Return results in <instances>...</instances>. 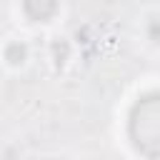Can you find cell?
<instances>
[{
    "mask_svg": "<svg viewBox=\"0 0 160 160\" xmlns=\"http://www.w3.org/2000/svg\"><path fill=\"white\" fill-rule=\"evenodd\" d=\"M130 140L145 158L160 155V95H142L130 112Z\"/></svg>",
    "mask_w": 160,
    "mask_h": 160,
    "instance_id": "1",
    "label": "cell"
},
{
    "mask_svg": "<svg viewBox=\"0 0 160 160\" xmlns=\"http://www.w3.org/2000/svg\"><path fill=\"white\" fill-rule=\"evenodd\" d=\"M22 10L30 20L45 22L58 12V0H22Z\"/></svg>",
    "mask_w": 160,
    "mask_h": 160,
    "instance_id": "2",
    "label": "cell"
},
{
    "mask_svg": "<svg viewBox=\"0 0 160 160\" xmlns=\"http://www.w3.org/2000/svg\"><path fill=\"white\" fill-rule=\"evenodd\" d=\"M25 58H28V48H25V42H10V45L5 48V60H8V62L20 65V62H25Z\"/></svg>",
    "mask_w": 160,
    "mask_h": 160,
    "instance_id": "3",
    "label": "cell"
},
{
    "mask_svg": "<svg viewBox=\"0 0 160 160\" xmlns=\"http://www.w3.org/2000/svg\"><path fill=\"white\" fill-rule=\"evenodd\" d=\"M150 40L158 42V18H150Z\"/></svg>",
    "mask_w": 160,
    "mask_h": 160,
    "instance_id": "4",
    "label": "cell"
},
{
    "mask_svg": "<svg viewBox=\"0 0 160 160\" xmlns=\"http://www.w3.org/2000/svg\"><path fill=\"white\" fill-rule=\"evenodd\" d=\"M55 52H60V42H55V48H52ZM65 58H68V45H62V55H60V62H65Z\"/></svg>",
    "mask_w": 160,
    "mask_h": 160,
    "instance_id": "5",
    "label": "cell"
}]
</instances>
